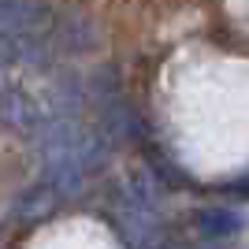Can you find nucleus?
<instances>
[{
	"instance_id": "f257e3e1",
	"label": "nucleus",
	"mask_w": 249,
	"mask_h": 249,
	"mask_svg": "<svg viewBox=\"0 0 249 249\" xmlns=\"http://www.w3.org/2000/svg\"><path fill=\"white\" fill-rule=\"evenodd\" d=\"M37 153H41V175L60 197L82 194L86 178L101 171L108 142L101 130L78 123V115H56L37 130Z\"/></svg>"
},
{
	"instance_id": "f03ea898",
	"label": "nucleus",
	"mask_w": 249,
	"mask_h": 249,
	"mask_svg": "<svg viewBox=\"0 0 249 249\" xmlns=\"http://www.w3.org/2000/svg\"><path fill=\"white\" fill-rule=\"evenodd\" d=\"M0 123L19 134H37L49 123V108L26 86H8V89H0Z\"/></svg>"
},
{
	"instance_id": "7ed1b4c3",
	"label": "nucleus",
	"mask_w": 249,
	"mask_h": 249,
	"mask_svg": "<svg viewBox=\"0 0 249 249\" xmlns=\"http://www.w3.org/2000/svg\"><path fill=\"white\" fill-rule=\"evenodd\" d=\"M56 205H60V194L45 182V186H30L26 194H22L19 201H15V219L19 223H41V219H49L52 212H56Z\"/></svg>"
},
{
	"instance_id": "20e7f679",
	"label": "nucleus",
	"mask_w": 249,
	"mask_h": 249,
	"mask_svg": "<svg viewBox=\"0 0 249 249\" xmlns=\"http://www.w3.org/2000/svg\"><path fill=\"white\" fill-rule=\"evenodd\" d=\"M197 227L208 238H219V234H234L242 227V219L231 208H205V212H197Z\"/></svg>"
},
{
	"instance_id": "39448f33",
	"label": "nucleus",
	"mask_w": 249,
	"mask_h": 249,
	"mask_svg": "<svg viewBox=\"0 0 249 249\" xmlns=\"http://www.w3.org/2000/svg\"><path fill=\"white\" fill-rule=\"evenodd\" d=\"M227 190H231V194H242V197H249V175H246V178H238V182H231Z\"/></svg>"
}]
</instances>
